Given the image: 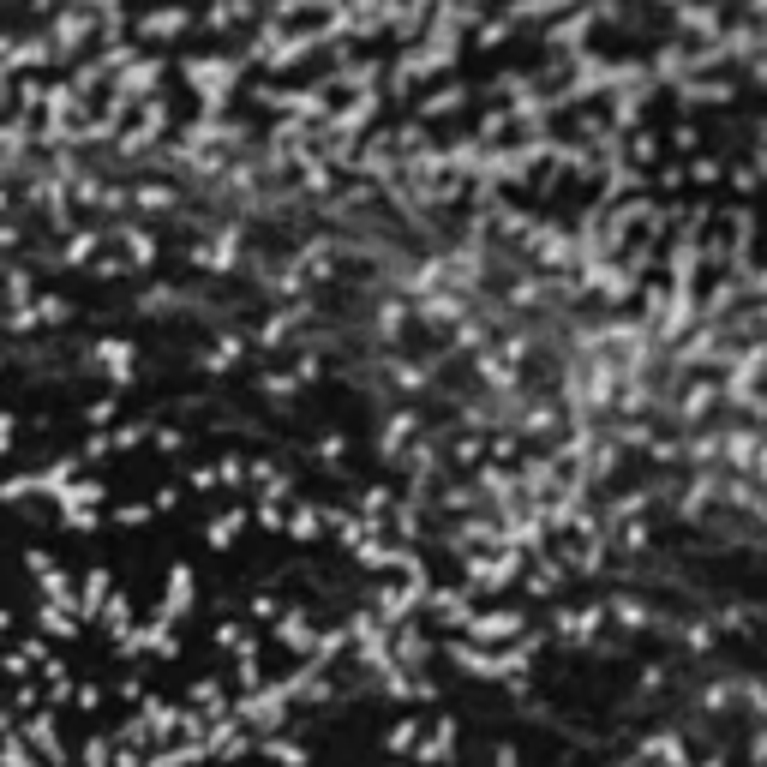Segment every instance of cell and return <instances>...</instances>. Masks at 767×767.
I'll use <instances>...</instances> for the list:
<instances>
[{"instance_id": "cell-1", "label": "cell", "mask_w": 767, "mask_h": 767, "mask_svg": "<svg viewBox=\"0 0 767 767\" xmlns=\"http://www.w3.org/2000/svg\"><path fill=\"white\" fill-rule=\"evenodd\" d=\"M522 636H528V618L510 612V606L474 612V618L462 624V642H474V648H504V642H522Z\"/></svg>"}, {"instance_id": "cell-2", "label": "cell", "mask_w": 767, "mask_h": 767, "mask_svg": "<svg viewBox=\"0 0 767 767\" xmlns=\"http://www.w3.org/2000/svg\"><path fill=\"white\" fill-rule=\"evenodd\" d=\"M456 738H462V726H456L450 714H438V720L426 726V738H420L414 762H420V767H450V762H456Z\"/></svg>"}, {"instance_id": "cell-3", "label": "cell", "mask_w": 767, "mask_h": 767, "mask_svg": "<svg viewBox=\"0 0 767 767\" xmlns=\"http://www.w3.org/2000/svg\"><path fill=\"white\" fill-rule=\"evenodd\" d=\"M642 762H660V767H696V756H690V744H684V732H672V726H660L636 756H630V767Z\"/></svg>"}, {"instance_id": "cell-4", "label": "cell", "mask_w": 767, "mask_h": 767, "mask_svg": "<svg viewBox=\"0 0 767 767\" xmlns=\"http://www.w3.org/2000/svg\"><path fill=\"white\" fill-rule=\"evenodd\" d=\"M600 624H606V606H582V612H558V618H552V636H558L564 648H588V642L600 636Z\"/></svg>"}, {"instance_id": "cell-5", "label": "cell", "mask_w": 767, "mask_h": 767, "mask_svg": "<svg viewBox=\"0 0 767 767\" xmlns=\"http://www.w3.org/2000/svg\"><path fill=\"white\" fill-rule=\"evenodd\" d=\"M420 738H426V720H420V714H402V720L384 732V756H414Z\"/></svg>"}, {"instance_id": "cell-6", "label": "cell", "mask_w": 767, "mask_h": 767, "mask_svg": "<svg viewBox=\"0 0 767 767\" xmlns=\"http://www.w3.org/2000/svg\"><path fill=\"white\" fill-rule=\"evenodd\" d=\"M276 642L294 648V654H318V630L306 624V612H288V618L276 624Z\"/></svg>"}, {"instance_id": "cell-7", "label": "cell", "mask_w": 767, "mask_h": 767, "mask_svg": "<svg viewBox=\"0 0 767 767\" xmlns=\"http://www.w3.org/2000/svg\"><path fill=\"white\" fill-rule=\"evenodd\" d=\"M606 618H612V624H618V630H630V636H636V630H648V624H654V618H648V606H642V600H624V594H618V600H612V606H606Z\"/></svg>"}, {"instance_id": "cell-8", "label": "cell", "mask_w": 767, "mask_h": 767, "mask_svg": "<svg viewBox=\"0 0 767 767\" xmlns=\"http://www.w3.org/2000/svg\"><path fill=\"white\" fill-rule=\"evenodd\" d=\"M264 756H270V762H282V767H306V762H312L300 744H264Z\"/></svg>"}, {"instance_id": "cell-9", "label": "cell", "mask_w": 767, "mask_h": 767, "mask_svg": "<svg viewBox=\"0 0 767 767\" xmlns=\"http://www.w3.org/2000/svg\"><path fill=\"white\" fill-rule=\"evenodd\" d=\"M750 767H767V720L756 726V738H750Z\"/></svg>"}, {"instance_id": "cell-10", "label": "cell", "mask_w": 767, "mask_h": 767, "mask_svg": "<svg viewBox=\"0 0 767 767\" xmlns=\"http://www.w3.org/2000/svg\"><path fill=\"white\" fill-rule=\"evenodd\" d=\"M492 767H522V756H516V744H498V750H492Z\"/></svg>"}, {"instance_id": "cell-11", "label": "cell", "mask_w": 767, "mask_h": 767, "mask_svg": "<svg viewBox=\"0 0 767 767\" xmlns=\"http://www.w3.org/2000/svg\"><path fill=\"white\" fill-rule=\"evenodd\" d=\"M696 767H726V750H714V756H702Z\"/></svg>"}]
</instances>
